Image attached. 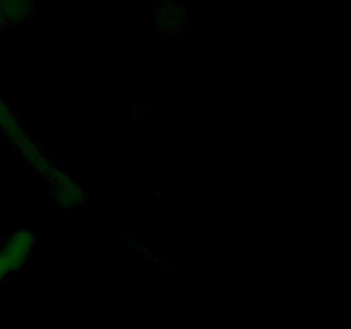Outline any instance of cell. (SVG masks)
<instances>
[{"mask_svg":"<svg viewBox=\"0 0 351 329\" xmlns=\"http://www.w3.org/2000/svg\"><path fill=\"white\" fill-rule=\"evenodd\" d=\"M38 235L29 228H17L2 240L0 252L10 260L16 273H21L29 264L36 247Z\"/></svg>","mask_w":351,"mask_h":329,"instance_id":"obj_1","label":"cell"},{"mask_svg":"<svg viewBox=\"0 0 351 329\" xmlns=\"http://www.w3.org/2000/svg\"><path fill=\"white\" fill-rule=\"evenodd\" d=\"M51 191H53V197L57 206L65 209L81 208L88 201V192H86V188L69 173L62 180H58L57 184L51 185Z\"/></svg>","mask_w":351,"mask_h":329,"instance_id":"obj_2","label":"cell"},{"mask_svg":"<svg viewBox=\"0 0 351 329\" xmlns=\"http://www.w3.org/2000/svg\"><path fill=\"white\" fill-rule=\"evenodd\" d=\"M156 23L167 34H177L187 26V12L178 3H161L156 10Z\"/></svg>","mask_w":351,"mask_h":329,"instance_id":"obj_3","label":"cell"},{"mask_svg":"<svg viewBox=\"0 0 351 329\" xmlns=\"http://www.w3.org/2000/svg\"><path fill=\"white\" fill-rule=\"evenodd\" d=\"M14 274H17L16 269H14L12 264L9 263V259L0 252V287H2L3 283H7Z\"/></svg>","mask_w":351,"mask_h":329,"instance_id":"obj_5","label":"cell"},{"mask_svg":"<svg viewBox=\"0 0 351 329\" xmlns=\"http://www.w3.org/2000/svg\"><path fill=\"white\" fill-rule=\"evenodd\" d=\"M33 16L31 0H0V27L19 26Z\"/></svg>","mask_w":351,"mask_h":329,"instance_id":"obj_4","label":"cell"}]
</instances>
